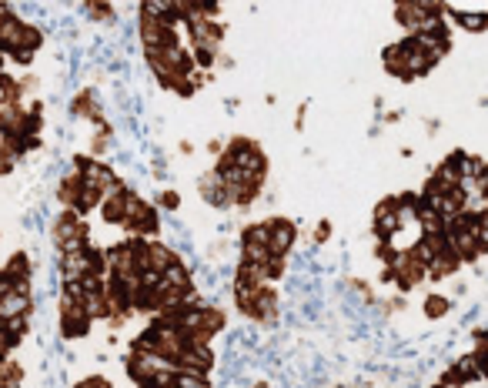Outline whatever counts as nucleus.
<instances>
[{
    "mask_svg": "<svg viewBox=\"0 0 488 388\" xmlns=\"http://www.w3.org/2000/svg\"><path fill=\"white\" fill-rule=\"evenodd\" d=\"M291 238H295V231H291V224H274V231L268 235V248H271L274 255L278 251H288V245H291Z\"/></svg>",
    "mask_w": 488,
    "mask_h": 388,
    "instance_id": "nucleus-1",
    "label": "nucleus"
}]
</instances>
